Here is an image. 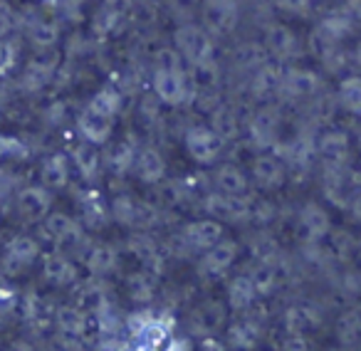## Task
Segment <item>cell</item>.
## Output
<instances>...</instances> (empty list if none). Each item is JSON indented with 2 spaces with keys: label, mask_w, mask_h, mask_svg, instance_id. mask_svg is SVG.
<instances>
[{
  "label": "cell",
  "mask_w": 361,
  "mask_h": 351,
  "mask_svg": "<svg viewBox=\"0 0 361 351\" xmlns=\"http://www.w3.org/2000/svg\"><path fill=\"white\" fill-rule=\"evenodd\" d=\"M188 90L201 99V106H216L218 101V90H221V67L216 65L213 57L201 62H191V70H188Z\"/></svg>",
  "instance_id": "6da1fadb"
},
{
  "label": "cell",
  "mask_w": 361,
  "mask_h": 351,
  "mask_svg": "<svg viewBox=\"0 0 361 351\" xmlns=\"http://www.w3.org/2000/svg\"><path fill=\"white\" fill-rule=\"evenodd\" d=\"M324 193L326 201L334 203L336 208H351V203L361 193V176L346 166H331L324 176Z\"/></svg>",
  "instance_id": "7a4b0ae2"
},
{
  "label": "cell",
  "mask_w": 361,
  "mask_h": 351,
  "mask_svg": "<svg viewBox=\"0 0 361 351\" xmlns=\"http://www.w3.org/2000/svg\"><path fill=\"white\" fill-rule=\"evenodd\" d=\"M173 45H176V52L188 62H201V60L213 57V40L206 27L180 25L178 30L173 32Z\"/></svg>",
  "instance_id": "3957f363"
},
{
  "label": "cell",
  "mask_w": 361,
  "mask_h": 351,
  "mask_svg": "<svg viewBox=\"0 0 361 351\" xmlns=\"http://www.w3.org/2000/svg\"><path fill=\"white\" fill-rule=\"evenodd\" d=\"M151 87H154V94L159 97L164 104H171V106L183 104L188 97V80L180 67L159 65L154 72Z\"/></svg>",
  "instance_id": "277c9868"
},
{
  "label": "cell",
  "mask_w": 361,
  "mask_h": 351,
  "mask_svg": "<svg viewBox=\"0 0 361 351\" xmlns=\"http://www.w3.org/2000/svg\"><path fill=\"white\" fill-rule=\"evenodd\" d=\"M226 141L211 126H191L186 131V151L196 164H213L221 156Z\"/></svg>",
  "instance_id": "5b68a950"
},
{
  "label": "cell",
  "mask_w": 361,
  "mask_h": 351,
  "mask_svg": "<svg viewBox=\"0 0 361 351\" xmlns=\"http://www.w3.org/2000/svg\"><path fill=\"white\" fill-rule=\"evenodd\" d=\"M208 216H213L216 221L226 223H240L245 218H250V203L245 201V196H231V193H211L203 201Z\"/></svg>",
  "instance_id": "8992f818"
},
{
  "label": "cell",
  "mask_w": 361,
  "mask_h": 351,
  "mask_svg": "<svg viewBox=\"0 0 361 351\" xmlns=\"http://www.w3.org/2000/svg\"><path fill=\"white\" fill-rule=\"evenodd\" d=\"M203 23H206V30L213 35L233 32L238 25L235 0H203Z\"/></svg>",
  "instance_id": "52a82bcc"
},
{
  "label": "cell",
  "mask_w": 361,
  "mask_h": 351,
  "mask_svg": "<svg viewBox=\"0 0 361 351\" xmlns=\"http://www.w3.org/2000/svg\"><path fill=\"white\" fill-rule=\"evenodd\" d=\"M238 257V242L233 240H218L216 245H211L206 250V257L201 262V270L211 277H221L231 270V265Z\"/></svg>",
  "instance_id": "ba28073f"
},
{
  "label": "cell",
  "mask_w": 361,
  "mask_h": 351,
  "mask_svg": "<svg viewBox=\"0 0 361 351\" xmlns=\"http://www.w3.org/2000/svg\"><path fill=\"white\" fill-rule=\"evenodd\" d=\"M183 240L188 242V247L191 250H208L211 245H216L218 240L223 238V226H221V221H193V223H188L186 228H183Z\"/></svg>",
  "instance_id": "9c48e42d"
},
{
  "label": "cell",
  "mask_w": 361,
  "mask_h": 351,
  "mask_svg": "<svg viewBox=\"0 0 361 351\" xmlns=\"http://www.w3.org/2000/svg\"><path fill=\"white\" fill-rule=\"evenodd\" d=\"M252 178L260 188L265 191H275V188L282 186L285 181V164H282L277 156L270 154H260L257 159H252Z\"/></svg>",
  "instance_id": "30bf717a"
},
{
  "label": "cell",
  "mask_w": 361,
  "mask_h": 351,
  "mask_svg": "<svg viewBox=\"0 0 361 351\" xmlns=\"http://www.w3.org/2000/svg\"><path fill=\"white\" fill-rule=\"evenodd\" d=\"M329 216L324 213V208H319L317 203H307L305 211L300 216V233L307 242H319L329 235Z\"/></svg>",
  "instance_id": "8fae6325"
},
{
  "label": "cell",
  "mask_w": 361,
  "mask_h": 351,
  "mask_svg": "<svg viewBox=\"0 0 361 351\" xmlns=\"http://www.w3.org/2000/svg\"><path fill=\"white\" fill-rule=\"evenodd\" d=\"M280 92H285L292 99H305L319 92V77L310 70H287L282 75Z\"/></svg>",
  "instance_id": "7c38bea8"
},
{
  "label": "cell",
  "mask_w": 361,
  "mask_h": 351,
  "mask_svg": "<svg viewBox=\"0 0 361 351\" xmlns=\"http://www.w3.org/2000/svg\"><path fill=\"white\" fill-rule=\"evenodd\" d=\"M277 129H280V114L272 106L260 109L250 121V139L255 141L260 149H267L277 141Z\"/></svg>",
  "instance_id": "4fadbf2b"
},
{
  "label": "cell",
  "mask_w": 361,
  "mask_h": 351,
  "mask_svg": "<svg viewBox=\"0 0 361 351\" xmlns=\"http://www.w3.org/2000/svg\"><path fill=\"white\" fill-rule=\"evenodd\" d=\"M223 324H226V304H221V302H208V304L198 307L191 316L193 331L203 336L216 334L218 329H223Z\"/></svg>",
  "instance_id": "5bb4252c"
},
{
  "label": "cell",
  "mask_w": 361,
  "mask_h": 351,
  "mask_svg": "<svg viewBox=\"0 0 361 351\" xmlns=\"http://www.w3.org/2000/svg\"><path fill=\"white\" fill-rule=\"evenodd\" d=\"M317 151L329 168L331 166H344L346 156H349V139L341 131H326L317 144Z\"/></svg>",
  "instance_id": "9a60e30c"
},
{
  "label": "cell",
  "mask_w": 361,
  "mask_h": 351,
  "mask_svg": "<svg viewBox=\"0 0 361 351\" xmlns=\"http://www.w3.org/2000/svg\"><path fill=\"white\" fill-rule=\"evenodd\" d=\"M213 183L221 193H231V196H245L247 188H250L245 173L233 164L218 166L216 173H213Z\"/></svg>",
  "instance_id": "2e32d148"
},
{
  "label": "cell",
  "mask_w": 361,
  "mask_h": 351,
  "mask_svg": "<svg viewBox=\"0 0 361 351\" xmlns=\"http://www.w3.org/2000/svg\"><path fill=\"white\" fill-rule=\"evenodd\" d=\"M134 168L144 183H159L166 176V161L156 149H144L136 154Z\"/></svg>",
  "instance_id": "e0dca14e"
},
{
  "label": "cell",
  "mask_w": 361,
  "mask_h": 351,
  "mask_svg": "<svg viewBox=\"0 0 361 351\" xmlns=\"http://www.w3.org/2000/svg\"><path fill=\"white\" fill-rule=\"evenodd\" d=\"M111 124H114V119H111V116L99 114V111L90 109V106H87V111L82 114V119H80L82 134H85L92 144H104V141L109 139V134H111Z\"/></svg>",
  "instance_id": "ac0fdd59"
},
{
  "label": "cell",
  "mask_w": 361,
  "mask_h": 351,
  "mask_svg": "<svg viewBox=\"0 0 361 351\" xmlns=\"http://www.w3.org/2000/svg\"><path fill=\"white\" fill-rule=\"evenodd\" d=\"M257 297V290L252 285L250 277H235L228 285V307H233L235 312H247L252 307Z\"/></svg>",
  "instance_id": "d6986e66"
},
{
  "label": "cell",
  "mask_w": 361,
  "mask_h": 351,
  "mask_svg": "<svg viewBox=\"0 0 361 351\" xmlns=\"http://www.w3.org/2000/svg\"><path fill=\"white\" fill-rule=\"evenodd\" d=\"M260 336H262V329L255 319L235 321V324L228 329V344L235 346V349H255Z\"/></svg>",
  "instance_id": "ffe728a7"
},
{
  "label": "cell",
  "mask_w": 361,
  "mask_h": 351,
  "mask_svg": "<svg viewBox=\"0 0 361 351\" xmlns=\"http://www.w3.org/2000/svg\"><path fill=\"white\" fill-rule=\"evenodd\" d=\"M265 47L277 60H285V57H290L292 52H295L297 40H295V35H292V30H287L285 25H272L265 35Z\"/></svg>",
  "instance_id": "44dd1931"
},
{
  "label": "cell",
  "mask_w": 361,
  "mask_h": 351,
  "mask_svg": "<svg viewBox=\"0 0 361 351\" xmlns=\"http://www.w3.org/2000/svg\"><path fill=\"white\" fill-rule=\"evenodd\" d=\"M211 129L221 136L223 141H231L240 134V124H238V116L231 106H213V114H211Z\"/></svg>",
  "instance_id": "7402d4cb"
},
{
  "label": "cell",
  "mask_w": 361,
  "mask_h": 351,
  "mask_svg": "<svg viewBox=\"0 0 361 351\" xmlns=\"http://www.w3.org/2000/svg\"><path fill=\"white\" fill-rule=\"evenodd\" d=\"M282 75H285V72H282L277 65H267V62L260 65L255 70V80H252V94L262 99V97L277 92L282 85Z\"/></svg>",
  "instance_id": "603a6c76"
},
{
  "label": "cell",
  "mask_w": 361,
  "mask_h": 351,
  "mask_svg": "<svg viewBox=\"0 0 361 351\" xmlns=\"http://www.w3.org/2000/svg\"><path fill=\"white\" fill-rule=\"evenodd\" d=\"M134 334H136V344H139L141 349H159V346H164L166 341H169L166 326L159 324V321H149V319H144L141 326H134Z\"/></svg>",
  "instance_id": "cb8c5ba5"
},
{
  "label": "cell",
  "mask_w": 361,
  "mask_h": 351,
  "mask_svg": "<svg viewBox=\"0 0 361 351\" xmlns=\"http://www.w3.org/2000/svg\"><path fill=\"white\" fill-rule=\"evenodd\" d=\"M314 32H319V35L324 37L326 42H331V45H339L344 37L351 35V20L346 16H329L319 23V27H317Z\"/></svg>",
  "instance_id": "d4e9b609"
},
{
  "label": "cell",
  "mask_w": 361,
  "mask_h": 351,
  "mask_svg": "<svg viewBox=\"0 0 361 351\" xmlns=\"http://www.w3.org/2000/svg\"><path fill=\"white\" fill-rule=\"evenodd\" d=\"M250 280L255 285L257 295H272L280 287V272H277V267L270 260H262V265L252 272Z\"/></svg>",
  "instance_id": "484cf974"
},
{
  "label": "cell",
  "mask_w": 361,
  "mask_h": 351,
  "mask_svg": "<svg viewBox=\"0 0 361 351\" xmlns=\"http://www.w3.org/2000/svg\"><path fill=\"white\" fill-rule=\"evenodd\" d=\"M339 101L346 111L361 116V77H346L339 87Z\"/></svg>",
  "instance_id": "4316f807"
},
{
  "label": "cell",
  "mask_w": 361,
  "mask_h": 351,
  "mask_svg": "<svg viewBox=\"0 0 361 351\" xmlns=\"http://www.w3.org/2000/svg\"><path fill=\"white\" fill-rule=\"evenodd\" d=\"M267 47H265V42H247V45H240L238 47V52H235V62L240 67H245V70H257L260 65H265L267 62Z\"/></svg>",
  "instance_id": "83f0119b"
},
{
  "label": "cell",
  "mask_w": 361,
  "mask_h": 351,
  "mask_svg": "<svg viewBox=\"0 0 361 351\" xmlns=\"http://www.w3.org/2000/svg\"><path fill=\"white\" fill-rule=\"evenodd\" d=\"M336 336L344 346H356L361 341V314L359 312H346L336 324Z\"/></svg>",
  "instance_id": "f1b7e54d"
},
{
  "label": "cell",
  "mask_w": 361,
  "mask_h": 351,
  "mask_svg": "<svg viewBox=\"0 0 361 351\" xmlns=\"http://www.w3.org/2000/svg\"><path fill=\"white\" fill-rule=\"evenodd\" d=\"M317 321V316L312 314V309L305 307H292L285 314V329L287 331H297V334H305L307 329H312Z\"/></svg>",
  "instance_id": "f546056e"
},
{
  "label": "cell",
  "mask_w": 361,
  "mask_h": 351,
  "mask_svg": "<svg viewBox=\"0 0 361 351\" xmlns=\"http://www.w3.org/2000/svg\"><path fill=\"white\" fill-rule=\"evenodd\" d=\"M90 267H92V272H97V275H106V272H111L116 267V252H114V247H109V245H99V247H94L92 250V255H90Z\"/></svg>",
  "instance_id": "4dcf8cb0"
},
{
  "label": "cell",
  "mask_w": 361,
  "mask_h": 351,
  "mask_svg": "<svg viewBox=\"0 0 361 351\" xmlns=\"http://www.w3.org/2000/svg\"><path fill=\"white\" fill-rule=\"evenodd\" d=\"M134 159H136L134 149H131V144H126V141H119V144L109 151V166L116 173H126V171L134 166Z\"/></svg>",
  "instance_id": "1f68e13d"
},
{
  "label": "cell",
  "mask_w": 361,
  "mask_h": 351,
  "mask_svg": "<svg viewBox=\"0 0 361 351\" xmlns=\"http://www.w3.org/2000/svg\"><path fill=\"white\" fill-rule=\"evenodd\" d=\"M47 206H50V201L42 191H25L20 196V208L27 218H40L47 211Z\"/></svg>",
  "instance_id": "d6a6232c"
},
{
  "label": "cell",
  "mask_w": 361,
  "mask_h": 351,
  "mask_svg": "<svg viewBox=\"0 0 361 351\" xmlns=\"http://www.w3.org/2000/svg\"><path fill=\"white\" fill-rule=\"evenodd\" d=\"M119 104H121V99H119V94H116V92L102 90L99 94L90 101V109H94V111H99V114L111 116V119H114L116 111H119Z\"/></svg>",
  "instance_id": "836d02e7"
},
{
  "label": "cell",
  "mask_w": 361,
  "mask_h": 351,
  "mask_svg": "<svg viewBox=\"0 0 361 351\" xmlns=\"http://www.w3.org/2000/svg\"><path fill=\"white\" fill-rule=\"evenodd\" d=\"M77 166H80L87 178H92V176L97 173V168H99V151H97L94 146H82V149H77Z\"/></svg>",
  "instance_id": "e575fe53"
},
{
  "label": "cell",
  "mask_w": 361,
  "mask_h": 351,
  "mask_svg": "<svg viewBox=\"0 0 361 351\" xmlns=\"http://www.w3.org/2000/svg\"><path fill=\"white\" fill-rule=\"evenodd\" d=\"M42 178H45L47 186L52 188H60L67 183V168H65V161L62 159H52L50 164L45 166V171H42Z\"/></svg>",
  "instance_id": "d590c367"
},
{
  "label": "cell",
  "mask_w": 361,
  "mask_h": 351,
  "mask_svg": "<svg viewBox=\"0 0 361 351\" xmlns=\"http://www.w3.org/2000/svg\"><path fill=\"white\" fill-rule=\"evenodd\" d=\"M129 295L131 300L136 302H146L151 300V295H154V287H151V280L146 275H131L129 277Z\"/></svg>",
  "instance_id": "8d00e7d4"
},
{
  "label": "cell",
  "mask_w": 361,
  "mask_h": 351,
  "mask_svg": "<svg viewBox=\"0 0 361 351\" xmlns=\"http://www.w3.org/2000/svg\"><path fill=\"white\" fill-rule=\"evenodd\" d=\"M60 326L70 334H80L85 329V314L80 309H62L60 312Z\"/></svg>",
  "instance_id": "74e56055"
},
{
  "label": "cell",
  "mask_w": 361,
  "mask_h": 351,
  "mask_svg": "<svg viewBox=\"0 0 361 351\" xmlns=\"http://www.w3.org/2000/svg\"><path fill=\"white\" fill-rule=\"evenodd\" d=\"M45 272L52 277V280H57V282H67V280H72V277H75V270H72V265L67 260H60V257H55V260L47 262V270Z\"/></svg>",
  "instance_id": "f35d334b"
},
{
  "label": "cell",
  "mask_w": 361,
  "mask_h": 351,
  "mask_svg": "<svg viewBox=\"0 0 361 351\" xmlns=\"http://www.w3.org/2000/svg\"><path fill=\"white\" fill-rule=\"evenodd\" d=\"M270 3L275 8H280V11H292V13L305 11V8L312 6V0H270Z\"/></svg>",
  "instance_id": "ab89813d"
},
{
  "label": "cell",
  "mask_w": 361,
  "mask_h": 351,
  "mask_svg": "<svg viewBox=\"0 0 361 351\" xmlns=\"http://www.w3.org/2000/svg\"><path fill=\"white\" fill-rule=\"evenodd\" d=\"M250 216H252V218H257L260 223L270 221V218L275 216V211H272V203H257V208H252V206H250Z\"/></svg>",
  "instance_id": "60d3db41"
},
{
  "label": "cell",
  "mask_w": 361,
  "mask_h": 351,
  "mask_svg": "<svg viewBox=\"0 0 361 351\" xmlns=\"http://www.w3.org/2000/svg\"><path fill=\"white\" fill-rule=\"evenodd\" d=\"M285 349H307V336L297 334V331H290V336L285 339Z\"/></svg>",
  "instance_id": "b9f144b4"
},
{
  "label": "cell",
  "mask_w": 361,
  "mask_h": 351,
  "mask_svg": "<svg viewBox=\"0 0 361 351\" xmlns=\"http://www.w3.org/2000/svg\"><path fill=\"white\" fill-rule=\"evenodd\" d=\"M169 3L180 13V11H191V8H196L198 0H169Z\"/></svg>",
  "instance_id": "7bdbcfd3"
},
{
  "label": "cell",
  "mask_w": 361,
  "mask_h": 351,
  "mask_svg": "<svg viewBox=\"0 0 361 351\" xmlns=\"http://www.w3.org/2000/svg\"><path fill=\"white\" fill-rule=\"evenodd\" d=\"M349 13L361 20V0H349Z\"/></svg>",
  "instance_id": "ee69618b"
},
{
  "label": "cell",
  "mask_w": 361,
  "mask_h": 351,
  "mask_svg": "<svg viewBox=\"0 0 361 351\" xmlns=\"http://www.w3.org/2000/svg\"><path fill=\"white\" fill-rule=\"evenodd\" d=\"M351 211H354V216H356V221L361 223V193L356 196V201L351 203Z\"/></svg>",
  "instance_id": "f6af8a7d"
},
{
  "label": "cell",
  "mask_w": 361,
  "mask_h": 351,
  "mask_svg": "<svg viewBox=\"0 0 361 351\" xmlns=\"http://www.w3.org/2000/svg\"><path fill=\"white\" fill-rule=\"evenodd\" d=\"M354 62H356V65L361 67V45H359V47H356V50H354Z\"/></svg>",
  "instance_id": "bcb514c9"
},
{
  "label": "cell",
  "mask_w": 361,
  "mask_h": 351,
  "mask_svg": "<svg viewBox=\"0 0 361 351\" xmlns=\"http://www.w3.org/2000/svg\"><path fill=\"white\" fill-rule=\"evenodd\" d=\"M356 272H359V277H361V252H359V257H356Z\"/></svg>",
  "instance_id": "7dc6e473"
}]
</instances>
